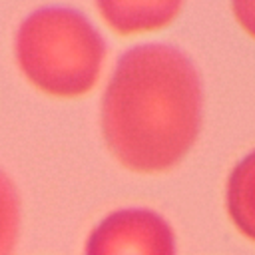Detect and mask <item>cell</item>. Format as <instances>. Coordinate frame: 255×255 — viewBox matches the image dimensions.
Listing matches in <instances>:
<instances>
[{
  "label": "cell",
  "mask_w": 255,
  "mask_h": 255,
  "mask_svg": "<svg viewBox=\"0 0 255 255\" xmlns=\"http://www.w3.org/2000/svg\"><path fill=\"white\" fill-rule=\"evenodd\" d=\"M203 120V84L191 58L163 42L124 52L108 80L100 128L112 155L128 169L175 167L193 147Z\"/></svg>",
  "instance_id": "1"
},
{
  "label": "cell",
  "mask_w": 255,
  "mask_h": 255,
  "mask_svg": "<svg viewBox=\"0 0 255 255\" xmlns=\"http://www.w3.org/2000/svg\"><path fill=\"white\" fill-rule=\"evenodd\" d=\"M20 199L12 179L0 171V255H12L18 241Z\"/></svg>",
  "instance_id": "6"
},
{
  "label": "cell",
  "mask_w": 255,
  "mask_h": 255,
  "mask_svg": "<svg viewBox=\"0 0 255 255\" xmlns=\"http://www.w3.org/2000/svg\"><path fill=\"white\" fill-rule=\"evenodd\" d=\"M225 207L235 229L255 243V149L231 169L225 185Z\"/></svg>",
  "instance_id": "5"
},
{
  "label": "cell",
  "mask_w": 255,
  "mask_h": 255,
  "mask_svg": "<svg viewBox=\"0 0 255 255\" xmlns=\"http://www.w3.org/2000/svg\"><path fill=\"white\" fill-rule=\"evenodd\" d=\"M86 255H175V235L151 209H118L90 233Z\"/></svg>",
  "instance_id": "3"
},
{
  "label": "cell",
  "mask_w": 255,
  "mask_h": 255,
  "mask_svg": "<svg viewBox=\"0 0 255 255\" xmlns=\"http://www.w3.org/2000/svg\"><path fill=\"white\" fill-rule=\"evenodd\" d=\"M14 56L32 86L48 96L76 98L98 82L106 42L80 10L42 6L20 22Z\"/></svg>",
  "instance_id": "2"
},
{
  "label": "cell",
  "mask_w": 255,
  "mask_h": 255,
  "mask_svg": "<svg viewBox=\"0 0 255 255\" xmlns=\"http://www.w3.org/2000/svg\"><path fill=\"white\" fill-rule=\"evenodd\" d=\"M100 16L120 34L151 32L167 26L183 0H94Z\"/></svg>",
  "instance_id": "4"
},
{
  "label": "cell",
  "mask_w": 255,
  "mask_h": 255,
  "mask_svg": "<svg viewBox=\"0 0 255 255\" xmlns=\"http://www.w3.org/2000/svg\"><path fill=\"white\" fill-rule=\"evenodd\" d=\"M231 10L239 26L255 38V0H231Z\"/></svg>",
  "instance_id": "7"
}]
</instances>
